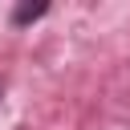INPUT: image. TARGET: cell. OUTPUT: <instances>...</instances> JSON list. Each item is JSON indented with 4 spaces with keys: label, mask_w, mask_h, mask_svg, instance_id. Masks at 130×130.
<instances>
[{
    "label": "cell",
    "mask_w": 130,
    "mask_h": 130,
    "mask_svg": "<svg viewBox=\"0 0 130 130\" xmlns=\"http://www.w3.org/2000/svg\"><path fill=\"white\" fill-rule=\"evenodd\" d=\"M49 12V4H20V8H12V24H28V20H41Z\"/></svg>",
    "instance_id": "cell-1"
},
{
    "label": "cell",
    "mask_w": 130,
    "mask_h": 130,
    "mask_svg": "<svg viewBox=\"0 0 130 130\" xmlns=\"http://www.w3.org/2000/svg\"><path fill=\"white\" fill-rule=\"evenodd\" d=\"M0 102H4V81H0Z\"/></svg>",
    "instance_id": "cell-2"
}]
</instances>
